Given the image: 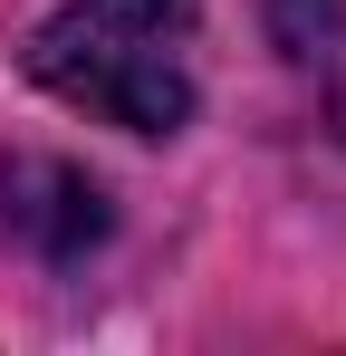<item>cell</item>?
Listing matches in <instances>:
<instances>
[{"mask_svg": "<svg viewBox=\"0 0 346 356\" xmlns=\"http://www.w3.org/2000/svg\"><path fill=\"white\" fill-rule=\"evenodd\" d=\"M19 58L49 97L125 135H173L192 116V10L183 0H58Z\"/></svg>", "mask_w": 346, "mask_h": 356, "instance_id": "1", "label": "cell"}, {"mask_svg": "<svg viewBox=\"0 0 346 356\" xmlns=\"http://www.w3.org/2000/svg\"><path fill=\"white\" fill-rule=\"evenodd\" d=\"M0 212L39 260H77V250L106 241V193L58 154H10L0 164Z\"/></svg>", "mask_w": 346, "mask_h": 356, "instance_id": "2", "label": "cell"}]
</instances>
